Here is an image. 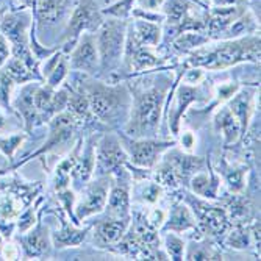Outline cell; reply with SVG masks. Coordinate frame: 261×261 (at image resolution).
<instances>
[{"mask_svg":"<svg viewBox=\"0 0 261 261\" xmlns=\"http://www.w3.org/2000/svg\"><path fill=\"white\" fill-rule=\"evenodd\" d=\"M203 79L202 70H189V74L186 75V82L188 83H197Z\"/></svg>","mask_w":261,"mask_h":261,"instance_id":"35","label":"cell"},{"mask_svg":"<svg viewBox=\"0 0 261 261\" xmlns=\"http://www.w3.org/2000/svg\"><path fill=\"white\" fill-rule=\"evenodd\" d=\"M23 139H25V135H13L10 138H0V150L4 152V155L11 158L14 150L22 144Z\"/></svg>","mask_w":261,"mask_h":261,"instance_id":"27","label":"cell"},{"mask_svg":"<svg viewBox=\"0 0 261 261\" xmlns=\"http://www.w3.org/2000/svg\"><path fill=\"white\" fill-rule=\"evenodd\" d=\"M191 227H194L191 213H189L188 208H185V206H175L172 216L169 219V228H172L175 231H183Z\"/></svg>","mask_w":261,"mask_h":261,"instance_id":"19","label":"cell"},{"mask_svg":"<svg viewBox=\"0 0 261 261\" xmlns=\"http://www.w3.org/2000/svg\"><path fill=\"white\" fill-rule=\"evenodd\" d=\"M166 247L171 255L172 259H181L183 252H185V244L180 238H177L175 234H168L166 236Z\"/></svg>","mask_w":261,"mask_h":261,"instance_id":"28","label":"cell"},{"mask_svg":"<svg viewBox=\"0 0 261 261\" xmlns=\"http://www.w3.org/2000/svg\"><path fill=\"white\" fill-rule=\"evenodd\" d=\"M128 222L125 219H116V221H102L96 227V240L99 244H113L119 241L125 230Z\"/></svg>","mask_w":261,"mask_h":261,"instance_id":"10","label":"cell"},{"mask_svg":"<svg viewBox=\"0 0 261 261\" xmlns=\"http://www.w3.org/2000/svg\"><path fill=\"white\" fill-rule=\"evenodd\" d=\"M97 19H99V16H97L96 7H94V4L91 2V0H86V2H83V4L77 8V11H75L74 17H72V20H70L69 32H72L70 35H72V36H77L82 30L91 29V27L94 25V22H96Z\"/></svg>","mask_w":261,"mask_h":261,"instance_id":"11","label":"cell"},{"mask_svg":"<svg viewBox=\"0 0 261 261\" xmlns=\"http://www.w3.org/2000/svg\"><path fill=\"white\" fill-rule=\"evenodd\" d=\"M66 74H67V70H66L64 60H58L57 66H54L52 70H49V86L55 88L57 85H60L63 79L66 77Z\"/></svg>","mask_w":261,"mask_h":261,"instance_id":"30","label":"cell"},{"mask_svg":"<svg viewBox=\"0 0 261 261\" xmlns=\"http://www.w3.org/2000/svg\"><path fill=\"white\" fill-rule=\"evenodd\" d=\"M8 55H10V49H8V45H7V42H5L2 38H0V66H2V64L7 61Z\"/></svg>","mask_w":261,"mask_h":261,"instance_id":"34","label":"cell"},{"mask_svg":"<svg viewBox=\"0 0 261 261\" xmlns=\"http://www.w3.org/2000/svg\"><path fill=\"white\" fill-rule=\"evenodd\" d=\"M218 183H211L205 174H199L193 178V189L203 197H215Z\"/></svg>","mask_w":261,"mask_h":261,"instance_id":"24","label":"cell"},{"mask_svg":"<svg viewBox=\"0 0 261 261\" xmlns=\"http://www.w3.org/2000/svg\"><path fill=\"white\" fill-rule=\"evenodd\" d=\"M47 233V231H45ZM44 233L42 227H38L33 233L27 236V250L30 255H38L47 250V234Z\"/></svg>","mask_w":261,"mask_h":261,"instance_id":"22","label":"cell"},{"mask_svg":"<svg viewBox=\"0 0 261 261\" xmlns=\"http://www.w3.org/2000/svg\"><path fill=\"white\" fill-rule=\"evenodd\" d=\"M197 92L199 91L196 88H188V86L180 88V91H178V107L172 113V121H169L172 124L174 133L178 132V121H180V117H181V111H185V108L188 107V103H191L196 99Z\"/></svg>","mask_w":261,"mask_h":261,"instance_id":"18","label":"cell"},{"mask_svg":"<svg viewBox=\"0 0 261 261\" xmlns=\"http://www.w3.org/2000/svg\"><path fill=\"white\" fill-rule=\"evenodd\" d=\"M164 221V213L161 211V210H153L152 213H150V216H149V224L152 225V227H160L161 225V222Z\"/></svg>","mask_w":261,"mask_h":261,"instance_id":"32","label":"cell"},{"mask_svg":"<svg viewBox=\"0 0 261 261\" xmlns=\"http://www.w3.org/2000/svg\"><path fill=\"white\" fill-rule=\"evenodd\" d=\"M97 166H99V171H105L110 172L114 168H119L125 163V153L119 144V141L114 139V138H105L100 142V147H99V153H97Z\"/></svg>","mask_w":261,"mask_h":261,"instance_id":"7","label":"cell"},{"mask_svg":"<svg viewBox=\"0 0 261 261\" xmlns=\"http://www.w3.org/2000/svg\"><path fill=\"white\" fill-rule=\"evenodd\" d=\"M5 256H7V259H16L17 258V250L14 249L13 244H7V247H5Z\"/></svg>","mask_w":261,"mask_h":261,"instance_id":"36","label":"cell"},{"mask_svg":"<svg viewBox=\"0 0 261 261\" xmlns=\"http://www.w3.org/2000/svg\"><path fill=\"white\" fill-rule=\"evenodd\" d=\"M160 194H161V188H160L158 185H149V186L144 189V200L153 203V202L158 200Z\"/></svg>","mask_w":261,"mask_h":261,"instance_id":"31","label":"cell"},{"mask_svg":"<svg viewBox=\"0 0 261 261\" xmlns=\"http://www.w3.org/2000/svg\"><path fill=\"white\" fill-rule=\"evenodd\" d=\"M199 216H200L202 225L211 234H222L228 227L227 213L222 208L202 206V210L199 211Z\"/></svg>","mask_w":261,"mask_h":261,"instance_id":"9","label":"cell"},{"mask_svg":"<svg viewBox=\"0 0 261 261\" xmlns=\"http://www.w3.org/2000/svg\"><path fill=\"white\" fill-rule=\"evenodd\" d=\"M72 67L79 70H86V72H94L97 66V50L91 38H85L82 44L75 49V52L70 57Z\"/></svg>","mask_w":261,"mask_h":261,"instance_id":"8","label":"cell"},{"mask_svg":"<svg viewBox=\"0 0 261 261\" xmlns=\"http://www.w3.org/2000/svg\"><path fill=\"white\" fill-rule=\"evenodd\" d=\"M168 88H150L147 91L138 92L135 96L132 124L128 125V133L135 136H142L149 132L156 130L160 124L161 107L164 102V94Z\"/></svg>","mask_w":261,"mask_h":261,"instance_id":"1","label":"cell"},{"mask_svg":"<svg viewBox=\"0 0 261 261\" xmlns=\"http://www.w3.org/2000/svg\"><path fill=\"white\" fill-rule=\"evenodd\" d=\"M5 74L14 82V83H23V82H29L33 80V74L29 72V69L23 66V61L19 58H14L8 63V67L5 70Z\"/></svg>","mask_w":261,"mask_h":261,"instance_id":"20","label":"cell"},{"mask_svg":"<svg viewBox=\"0 0 261 261\" xmlns=\"http://www.w3.org/2000/svg\"><path fill=\"white\" fill-rule=\"evenodd\" d=\"M138 32H139V39L142 44H156L158 36H160V29L152 25V23L139 22L138 23Z\"/></svg>","mask_w":261,"mask_h":261,"instance_id":"26","label":"cell"},{"mask_svg":"<svg viewBox=\"0 0 261 261\" xmlns=\"http://www.w3.org/2000/svg\"><path fill=\"white\" fill-rule=\"evenodd\" d=\"M181 144L185 146L186 150H191L196 144V139H194V135L191 132H186L181 138Z\"/></svg>","mask_w":261,"mask_h":261,"instance_id":"33","label":"cell"},{"mask_svg":"<svg viewBox=\"0 0 261 261\" xmlns=\"http://www.w3.org/2000/svg\"><path fill=\"white\" fill-rule=\"evenodd\" d=\"M83 158V156H82ZM94 158H96V155H94V150H92V147L89 146L88 149H86V155H85V158L75 166L74 168V175L80 180V181H86L88 178H89V175H91V172H92V168H94Z\"/></svg>","mask_w":261,"mask_h":261,"instance_id":"23","label":"cell"},{"mask_svg":"<svg viewBox=\"0 0 261 261\" xmlns=\"http://www.w3.org/2000/svg\"><path fill=\"white\" fill-rule=\"evenodd\" d=\"M122 96L124 94L117 88H107L102 85H94L88 91L86 97L89 102V108L94 111V114L99 116L100 119H105V117L111 116L117 110Z\"/></svg>","mask_w":261,"mask_h":261,"instance_id":"3","label":"cell"},{"mask_svg":"<svg viewBox=\"0 0 261 261\" xmlns=\"http://www.w3.org/2000/svg\"><path fill=\"white\" fill-rule=\"evenodd\" d=\"M33 94H35V88H33V86L23 88L22 92L19 94L17 102H16V107L20 110L22 116L25 117L29 130H30L32 125H33L35 114H36V108H35V102H33Z\"/></svg>","mask_w":261,"mask_h":261,"instance_id":"14","label":"cell"},{"mask_svg":"<svg viewBox=\"0 0 261 261\" xmlns=\"http://www.w3.org/2000/svg\"><path fill=\"white\" fill-rule=\"evenodd\" d=\"M63 228L60 231H57L55 234V244L57 247H66V246H79L86 236L88 230H77L74 227H70L66 221H61Z\"/></svg>","mask_w":261,"mask_h":261,"instance_id":"13","label":"cell"},{"mask_svg":"<svg viewBox=\"0 0 261 261\" xmlns=\"http://www.w3.org/2000/svg\"><path fill=\"white\" fill-rule=\"evenodd\" d=\"M63 0H38V13L42 19L52 20L58 16Z\"/></svg>","mask_w":261,"mask_h":261,"instance_id":"25","label":"cell"},{"mask_svg":"<svg viewBox=\"0 0 261 261\" xmlns=\"http://www.w3.org/2000/svg\"><path fill=\"white\" fill-rule=\"evenodd\" d=\"M108 208L117 216H124L128 213V191L125 186H116L108 199Z\"/></svg>","mask_w":261,"mask_h":261,"instance_id":"17","label":"cell"},{"mask_svg":"<svg viewBox=\"0 0 261 261\" xmlns=\"http://www.w3.org/2000/svg\"><path fill=\"white\" fill-rule=\"evenodd\" d=\"M246 57H250V60H256V57H259V39H253L252 42L243 41L225 44L221 49L210 52L203 58H194L191 61L196 64H203L208 69H224L241 60H247Z\"/></svg>","mask_w":261,"mask_h":261,"instance_id":"2","label":"cell"},{"mask_svg":"<svg viewBox=\"0 0 261 261\" xmlns=\"http://www.w3.org/2000/svg\"><path fill=\"white\" fill-rule=\"evenodd\" d=\"M255 238V241L259 243V222H255L253 230H249L246 227H238L234 231L230 233L228 236V243L234 249H246L250 246V238Z\"/></svg>","mask_w":261,"mask_h":261,"instance_id":"15","label":"cell"},{"mask_svg":"<svg viewBox=\"0 0 261 261\" xmlns=\"http://www.w3.org/2000/svg\"><path fill=\"white\" fill-rule=\"evenodd\" d=\"M230 111L233 113V116L236 117V119H238V122L241 125V132H246L247 121H249V116L252 111V103H250L249 94H240V96H236L234 100L231 102Z\"/></svg>","mask_w":261,"mask_h":261,"instance_id":"16","label":"cell"},{"mask_svg":"<svg viewBox=\"0 0 261 261\" xmlns=\"http://www.w3.org/2000/svg\"><path fill=\"white\" fill-rule=\"evenodd\" d=\"M169 146V142L158 141H125V149L128 150L132 161L141 168L153 166L158 160V155Z\"/></svg>","mask_w":261,"mask_h":261,"instance_id":"4","label":"cell"},{"mask_svg":"<svg viewBox=\"0 0 261 261\" xmlns=\"http://www.w3.org/2000/svg\"><path fill=\"white\" fill-rule=\"evenodd\" d=\"M20 211V202L14 199L11 194L0 197V221L8 222L14 219Z\"/></svg>","mask_w":261,"mask_h":261,"instance_id":"21","label":"cell"},{"mask_svg":"<svg viewBox=\"0 0 261 261\" xmlns=\"http://www.w3.org/2000/svg\"><path fill=\"white\" fill-rule=\"evenodd\" d=\"M99 44H100V54H102L103 63L105 64L114 63L117 58H119V55L122 52V32H121V27L116 25V23H110V25H107L100 32Z\"/></svg>","mask_w":261,"mask_h":261,"instance_id":"6","label":"cell"},{"mask_svg":"<svg viewBox=\"0 0 261 261\" xmlns=\"http://www.w3.org/2000/svg\"><path fill=\"white\" fill-rule=\"evenodd\" d=\"M133 61H135V69L136 70H142V69H149L152 66H156L158 64V60L146 52V50H139L135 57H133Z\"/></svg>","mask_w":261,"mask_h":261,"instance_id":"29","label":"cell"},{"mask_svg":"<svg viewBox=\"0 0 261 261\" xmlns=\"http://www.w3.org/2000/svg\"><path fill=\"white\" fill-rule=\"evenodd\" d=\"M216 127L218 130H221L225 138H227V142H233L236 138L240 135V130H241V125L238 122V119L233 116V113L230 111V108H224L218 117H216Z\"/></svg>","mask_w":261,"mask_h":261,"instance_id":"12","label":"cell"},{"mask_svg":"<svg viewBox=\"0 0 261 261\" xmlns=\"http://www.w3.org/2000/svg\"><path fill=\"white\" fill-rule=\"evenodd\" d=\"M107 199H108V186L105 181L94 183V185L88 186L85 191V197L80 200V203L75 208L77 219L82 221L83 218H86L89 215L102 211L107 203Z\"/></svg>","mask_w":261,"mask_h":261,"instance_id":"5","label":"cell"}]
</instances>
